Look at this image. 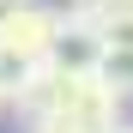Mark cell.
Wrapping results in <instances>:
<instances>
[{
    "instance_id": "cell-1",
    "label": "cell",
    "mask_w": 133,
    "mask_h": 133,
    "mask_svg": "<svg viewBox=\"0 0 133 133\" xmlns=\"http://www.w3.org/2000/svg\"><path fill=\"white\" fill-rule=\"evenodd\" d=\"M49 115L73 121L79 133H115L121 127V97L109 91L97 73H61L55 79V109Z\"/></svg>"
},
{
    "instance_id": "cell-2",
    "label": "cell",
    "mask_w": 133,
    "mask_h": 133,
    "mask_svg": "<svg viewBox=\"0 0 133 133\" xmlns=\"http://www.w3.org/2000/svg\"><path fill=\"white\" fill-rule=\"evenodd\" d=\"M61 24H66V18H61L55 6L18 0V6H6V12H0V49H6V55H18L24 66H36V61H49V55H55Z\"/></svg>"
},
{
    "instance_id": "cell-3",
    "label": "cell",
    "mask_w": 133,
    "mask_h": 133,
    "mask_svg": "<svg viewBox=\"0 0 133 133\" xmlns=\"http://www.w3.org/2000/svg\"><path fill=\"white\" fill-rule=\"evenodd\" d=\"M49 61L61 66V73H97V61H103V36H97V24L66 18V24H61V42H55Z\"/></svg>"
},
{
    "instance_id": "cell-4",
    "label": "cell",
    "mask_w": 133,
    "mask_h": 133,
    "mask_svg": "<svg viewBox=\"0 0 133 133\" xmlns=\"http://www.w3.org/2000/svg\"><path fill=\"white\" fill-rule=\"evenodd\" d=\"M97 79L115 91L121 103L133 97V49H103V61H97Z\"/></svg>"
},
{
    "instance_id": "cell-5",
    "label": "cell",
    "mask_w": 133,
    "mask_h": 133,
    "mask_svg": "<svg viewBox=\"0 0 133 133\" xmlns=\"http://www.w3.org/2000/svg\"><path fill=\"white\" fill-rule=\"evenodd\" d=\"M6 6H18V0H0V12H6Z\"/></svg>"
},
{
    "instance_id": "cell-6",
    "label": "cell",
    "mask_w": 133,
    "mask_h": 133,
    "mask_svg": "<svg viewBox=\"0 0 133 133\" xmlns=\"http://www.w3.org/2000/svg\"><path fill=\"white\" fill-rule=\"evenodd\" d=\"M115 133H133V127H127V121H121V127H115Z\"/></svg>"
},
{
    "instance_id": "cell-7",
    "label": "cell",
    "mask_w": 133,
    "mask_h": 133,
    "mask_svg": "<svg viewBox=\"0 0 133 133\" xmlns=\"http://www.w3.org/2000/svg\"><path fill=\"white\" fill-rule=\"evenodd\" d=\"M0 103H6V91H0Z\"/></svg>"
}]
</instances>
